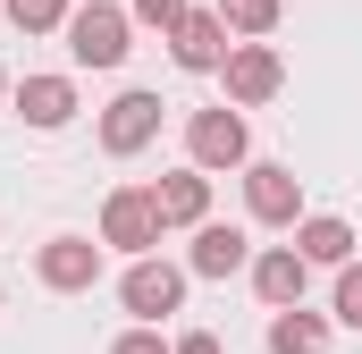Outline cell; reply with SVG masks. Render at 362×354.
Here are the masks:
<instances>
[{"label":"cell","instance_id":"19","mask_svg":"<svg viewBox=\"0 0 362 354\" xmlns=\"http://www.w3.org/2000/svg\"><path fill=\"white\" fill-rule=\"evenodd\" d=\"M185 8H194V0H135L127 17H135V25H160V34H177V17H185Z\"/></svg>","mask_w":362,"mask_h":354},{"label":"cell","instance_id":"11","mask_svg":"<svg viewBox=\"0 0 362 354\" xmlns=\"http://www.w3.org/2000/svg\"><path fill=\"white\" fill-rule=\"evenodd\" d=\"M8 101H17V118L25 127H68L76 118V76H25V85H8Z\"/></svg>","mask_w":362,"mask_h":354},{"label":"cell","instance_id":"1","mask_svg":"<svg viewBox=\"0 0 362 354\" xmlns=\"http://www.w3.org/2000/svg\"><path fill=\"white\" fill-rule=\"evenodd\" d=\"M127 25H135V17L110 8V0L68 8V25H59V34H68V59H76V68H118V59H127Z\"/></svg>","mask_w":362,"mask_h":354},{"label":"cell","instance_id":"22","mask_svg":"<svg viewBox=\"0 0 362 354\" xmlns=\"http://www.w3.org/2000/svg\"><path fill=\"white\" fill-rule=\"evenodd\" d=\"M0 101H8V68H0Z\"/></svg>","mask_w":362,"mask_h":354},{"label":"cell","instance_id":"4","mask_svg":"<svg viewBox=\"0 0 362 354\" xmlns=\"http://www.w3.org/2000/svg\"><path fill=\"white\" fill-rule=\"evenodd\" d=\"M185 152H194V169H236V161L253 152V135H245V118L219 101V110H194V118H185Z\"/></svg>","mask_w":362,"mask_h":354},{"label":"cell","instance_id":"20","mask_svg":"<svg viewBox=\"0 0 362 354\" xmlns=\"http://www.w3.org/2000/svg\"><path fill=\"white\" fill-rule=\"evenodd\" d=\"M110 354H177V346H169V338H160V329L144 321V329H127V338H118V346H110Z\"/></svg>","mask_w":362,"mask_h":354},{"label":"cell","instance_id":"10","mask_svg":"<svg viewBox=\"0 0 362 354\" xmlns=\"http://www.w3.org/2000/svg\"><path fill=\"white\" fill-rule=\"evenodd\" d=\"M152 202H160V228H202L211 219V169H169L160 185H152Z\"/></svg>","mask_w":362,"mask_h":354},{"label":"cell","instance_id":"13","mask_svg":"<svg viewBox=\"0 0 362 354\" xmlns=\"http://www.w3.org/2000/svg\"><path fill=\"white\" fill-rule=\"evenodd\" d=\"M303 287H312V262L295 253V245H270V253H253V295L262 304H303Z\"/></svg>","mask_w":362,"mask_h":354},{"label":"cell","instance_id":"17","mask_svg":"<svg viewBox=\"0 0 362 354\" xmlns=\"http://www.w3.org/2000/svg\"><path fill=\"white\" fill-rule=\"evenodd\" d=\"M278 8H286V0H219L228 34H270V25H278Z\"/></svg>","mask_w":362,"mask_h":354},{"label":"cell","instance_id":"9","mask_svg":"<svg viewBox=\"0 0 362 354\" xmlns=\"http://www.w3.org/2000/svg\"><path fill=\"white\" fill-rule=\"evenodd\" d=\"M169 51H177V68H194V76H219L228 51H236V42H228V17H219V8H185L177 34H169Z\"/></svg>","mask_w":362,"mask_h":354},{"label":"cell","instance_id":"16","mask_svg":"<svg viewBox=\"0 0 362 354\" xmlns=\"http://www.w3.org/2000/svg\"><path fill=\"white\" fill-rule=\"evenodd\" d=\"M0 8H8V25H17V34H59L76 0H0Z\"/></svg>","mask_w":362,"mask_h":354},{"label":"cell","instance_id":"21","mask_svg":"<svg viewBox=\"0 0 362 354\" xmlns=\"http://www.w3.org/2000/svg\"><path fill=\"white\" fill-rule=\"evenodd\" d=\"M177 354H219V338H211V329H185V338H177Z\"/></svg>","mask_w":362,"mask_h":354},{"label":"cell","instance_id":"14","mask_svg":"<svg viewBox=\"0 0 362 354\" xmlns=\"http://www.w3.org/2000/svg\"><path fill=\"white\" fill-rule=\"evenodd\" d=\"M295 253L312 270H337V262H354V228L329 219V211H320V219H295Z\"/></svg>","mask_w":362,"mask_h":354},{"label":"cell","instance_id":"7","mask_svg":"<svg viewBox=\"0 0 362 354\" xmlns=\"http://www.w3.org/2000/svg\"><path fill=\"white\" fill-rule=\"evenodd\" d=\"M245 202H253L262 228H295L303 219V177L286 169V161H253L245 169Z\"/></svg>","mask_w":362,"mask_h":354},{"label":"cell","instance_id":"8","mask_svg":"<svg viewBox=\"0 0 362 354\" xmlns=\"http://www.w3.org/2000/svg\"><path fill=\"white\" fill-rule=\"evenodd\" d=\"M34 278H42L51 295H85L93 278H101V245H93V236H42Z\"/></svg>","mask_w":362,"mask_h":354},{"label":"cell","instance_id":"12","mask_svg":"<svg viewBox=\"0 0 362 354\" xmlns=\"http://www.w3.org/2000/svg\"><path fill=\"white\" fill-rule=\"evenodd\" d=\"M194 278H236V270H253V245H245V228H219V219H202L194 228V253H185Z\"/></svg>","mask_w":362,"mask_h":354},{"label":"cell","instance_id":"15","mask_svg":"<svg viewBox=\"0 0 362 354\" xmlns=\"http://www.w3.org/2000/svg\"><path fill=\"white\" fill-rule=\"evenodd\" d=\"M270 354H329V321L303 312V304H278L270 312Z\"/></svg>","mask_w":362,"mask_h":354},{"label":"cell","instance_id":"5","mask_svg":"<svg viewBox=\"0 0 362 354\" xmlns=\"http://www.w3.org/2000/svg\"><path fill=\"white\" fill-rule=\"evenodd\" d=\"M219 76H228V101H236V110H262V101L286 85V59L253 34V42H236V51H228V68H219Z\"/></svg>","mask_w":362,"mask_h":354},{"label":"cell","instance_id":"3","mask_svg":"<svg viewBox=\"0 0 362 354\" xmlns=\"http://www.w3.org/2000/svg\"><path fill=\"white\" fill-rule=\"evenodd\" d=\"M101 245H118V253H152V245H160V202H152V185H118V194L101 202Z\"/></svg>","mask_w":362,"mask_h":354},{"label":"cell","instance_id":"18","mask_svg":"<svg viewBox=\"0 0 362 354\" xmlns=\"http://www.w3.org/2000/svg\"><path fill=\"white\" fill-rule=\"evenodd\" d=\"M337 321L362 329V262H337Z\"/></svg>","mask_w":362,"mask_h":354},{"label":"cell","instance_id":"6","mask_svg":"<svg viewBox=\"0 0 362 354\" xmlns=\"http://www.w3.org/2000/svg\"><path fill=\"white\" fill-rule=\"evenodd\" d=\"M152 135H160V93H118V101L101 110V152H110V161H135Z\"/></svg>","mask_w":362,"mask_h":354},{"label":"cell","instance_id":"2","mask_svg":"<svg viewBox=\"0 0 362 354\" xmlns=\"http://www.w3.org/2000/svg\"><path fill=\"white\" fill-rule=\"evenodd\" d=\"M118 304L135 312V321H169L185 304V270L177 262H152V253H135L127 262V278H118Z\"/></svg>","mask_w":362,"mask_h":354}]
</instances>
